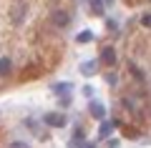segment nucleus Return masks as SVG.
I'll use <instances>...</instances> for the list:
<instances>
[{"mask_svg": "<svg viewBox=\"0 0 151 148\" xmlns=\"http://www.w3.org/2000/svg\"><path fill=\"white\" fill-rule=\"evenodd\" d=\"M65 123H68L65 113H58V111H48V113H43V126H48V128H63Z\"/></svg>", "mask_w": 151, "mask_h": 148, "instance_id": "1", "label": "nucleus"}, {"mask_svg": "<svg viewBox=\"0 0 151 148\" xmlns=\"http://www.w3.org/2000/svg\"><path fill=\"white\" fill-rule=\"evenodd\" d=\"M98 60H101V65H108V68L119 65V55H116V48H113V45H103V48H101V55H98Z\"/></svg>", "mask_w": 151, "mask_h": 148, "instance_id": "2", "label": "nucleus"}, {"mask_svg": "<svg viewBox=\"0 0 151 148\" xmlns=\"http://www.w3.org/2000/svg\"><path fill=\"white\" fill-rule=\"evenodd\" d=\"M88 113H91L93 118H96V121H106V106H103L101 101H96V98H91V101H88Z\"/></svg>", "mask_w": 151, "mask_h": 148, "instance_id": "3", "label": "nucleus"}, {"mask_svg": "<svg viewBox=\"0 0 151 148\" xmlns=\"http://www.w3.org/2000/svg\"><path fill=\"white\" fill-rule=\"evenodd\" d=\"M116 126H119V123H116V121H108V118H106V121H101V128H98V141H108Z\"/></svg>", "mask_w": 151, "mask_h": 148, "instance_id": "4", "label": "nucleus"}, {"mask_svg": "<svg viewBox=\"0 0 151 148\" xmlns=\"http://www.w3.org/2000/svg\"><path fill=\"white\" fill-rule=\"evenodd\" d=\"M50 90H53L58 98H60V95H70V93H73V83H68V80H58V83L50 85Z\"/></svg>", "mask_w": 151, "mask_h": 148, "instance_id": "5", "label": "nucleus"}, {"mask_svg": "<svg viewBox=\"0 0 151 148\" xmlns=\"http://www.w3.org/2000/svg\"><path fill=\"white\" fill-rule=\"evenodd\" d=\"M88 143H86V131L83 128H78V131L73 133V138H70V143H68V148H86Z\"/></svg>", "mask_w": 151, "mask_h": 148, "instance_id": "6", "label": "nucleus"}, {"mask_svg": "<svg viewBox=\"0 0 151 148\" xmlns=\"http://www.w3.org/2000/svg\"><path fill=\"white\" fill-rule=\"evenodd\" d=\"M53 25L68 28V25H70V15H68L65 10H55V13H53Z\"/></svg>", "mask_w": 151, "mask_h": 148, "instance_id": "7", "label": "nucleus"}, {"mask_svg": "<svg viewBox=\"0 0 151 148\" xmlns=\"http://www.w3.org/2000/svg\"><path fill=\"white\" fill-rule=\"evenodd\" d=\"M81 73L86 75V78H91V75H96V73H98V63H96V60H86V63L81 65Z\"/></svg>", "mask_w": 151, "mask_h": 148, "instance_id": "8", "label": "nucleus"}, {"mask_svg": "<svg viewBox=\"0 0 151 148\" xmlns=\"http://www.w3.org/2000/svg\"><path fill=\"white\" fill-rule=\"evenodd\" d=\"M88 3H91L93 15H103V10H106V3H103V0H88Z\"/></svg>", "mask_w": 151, "mask_h": 148, "instance_id": "9", "label": "nucleus"}, {"mask_svg": "<svg viewBox=\"0 0 151 148\" xmlns=\"http://www.w3.org/2000/svg\"><path fill=\"white\" fill-rule=\"evenodd\" d=\"M13 70V60L10 58H0V75H10Z\"/></svg>", "mask_w": 151, "mask_h": 148, "instance_id": "10", "label": "nucleus"}, {"mask_svg": "<svg viewBox=\"0 0 151 148\" xmlns=\"http://www.w3.org/2000/svg\"><path fill=\"white\" fill-rule=\"evenodd\" d=\"M76 40L81 43V45H83V43H91V40H93V33H91V30H81L78 35H76Z\"/></svg>", "mask_w": 151, "mask_h": 148, "instance_id": "11", "label": "nucleus"}, {"mask_svg": "<svg viewBox=\"0 0 151 148\" xmlns=\"http://www.w3.org/2000/svg\"><path fill=\"white\" fill-rule=\"evenodd\" d=\"M106 83H108V85H116V83H119V73H116V70L106 73Z\"/></svg>", "mask_w": 151, "mask_h": 148, "instance_id": "12", "label": "nucleus"}, {"mask_svg": "<svg viewBox=\"0 0 151 148\" xmlns=\"http://www.w3.org/2000/svg\"><path fill=\"white\" fill-rule=\"evenodd\" d=\"M58 103H60V108H68V106H70V95H60Z\"/></svg>", "mask_w": 151, "mask_h": 148, "instance_id": "13", "label": "nucleus"}, {"mask_svg": "<svg viewBox=\"0 0 151 148\" xmlns=\"http://www.w3.org/2000/svg\"><path fill=\"white\" fill-rule=\"evenodd\" d=\"M141 25H144V28H151V13L141 15Z\"/></svg>", "mask_w": 151, "mask_h": 148, "instance_id": "14", "label": "nucleus"}, {"mask_svg": "<svg viewBox=\"0 0 151 148\" xmlns=\"http://www.w3.org/2000/svg\"><path fill=\"white\" fill-rule=\"evenodd\" d=\"M8 148H30V146H28L25 141H13L10 146H8Z\"/></svg>", "mask_w": 151, "mask_h": 148, "instance_id": "15", "label": "nucleus"}, {"mask_svg": "<svg viewBox=\"0 0 151 148\" xmlns=\"http://www.w3.org/2000/svg\"><path fill=\"white\" fill-rule=\"evenodd\" d=\"M121 143H119V138H108L106 141V148H119Z\"/></svg>", "mask_w": 151, "mask_h": 148, "instance_id": "16", "label": "nucleus"}, {"mask_svg": "<svg viewBox=\"0 0 151 148\" xmlns=\"http://www.w3.org/2000/svg\"><path fill=\"white\" fill-rule=\"evenodd\" d=\"M106 25H108V30H111V33H119V25H116V20H106Z\"/></svg>", "mask_w": 151, "mask_h": 148, "instance_id": "17", "label": "nucleus"}, {"mask_svg": "<svg viewBox=\"0 0 151 148\" xmlns=\"http://www.w3.org/2000/svg\"><path fill=\"white\" fill-rule=\"evenodd\" d=\"M83 95H86V98H93V88L91 85H83Z\"/></svg>", "mask_w": 151, "mask_h": 148, "instance_id": "18", "label": "nucleus"}, {"mask_svg": "<svg viewBox=\"0 0 151 148\" xmlns=\"http://www.w3.org/2000/svg\"><path fill=\"white\" fill-rule=\"evenodd\" d=\"M131 70H134V75H136V78H139V80H144V73H141V70L136 68V65H134V68H131Z\"/></svg>", "mask_w": 151, "mask_h": 148, "instance_id": "19", "label": "nucleus"}, {"mask_svg": "<svg viewBox=\"0 0 151 148\" xmlns=\"http://www.w3.org/2000/svg\"><path fill=\"white\" fill-rule=\"evenodd\" d=\"M103 3H106V8H108V5H113V3H116V0H103Z\"/></svg>", "mask_w": 151, "mask_h": 148, "instance_id": "20", "label": "nucleus"}, {"mask_svg": "<svg viewBox=\"0 0 151 148\" xmlns=\"http://www.w3.org/2000/svg\"><path fill=\"white\" fill-rule=\"evenodd\" d=\"M86 148H96V146H91V143H88V146H86Z\"/></svg>", "mask_w": 151, "mask_h": 148, "instance_id": "21", "label": "nucleus"}]
</instances>
